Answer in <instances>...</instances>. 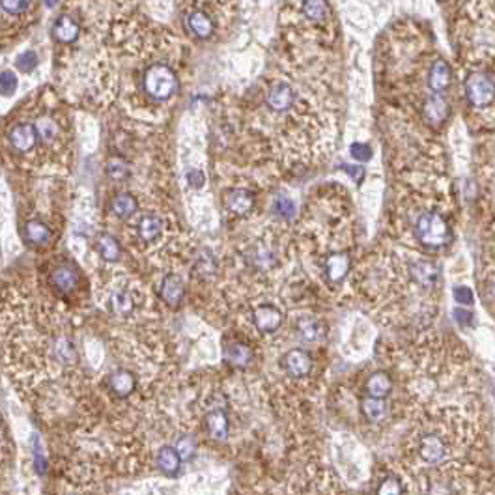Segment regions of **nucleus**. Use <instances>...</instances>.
<instances>
[{
    "instance_id": "nucleus-1",
    "label": "nucleus",
    "mask_w": 495,
    "mask_h": 495,
    "mask_svg": "<svg viewBox=\"0 0 495 495\" xmlns=\"http://www.w3.org/2000/svg\"><path fill=\"white\" fill-rule=\"evenodd\" d=\"M30 122L38 133V163H64L70 150V125L56 105L41 103L32 113Z\"/></svg>"
},
{
    "instance_id": "nucleus-2",
    "label": "nucleus",
    "mask_w": 495,
    "mask_h": 495,
    "mask_svg": "<svg viewBox=\"0 0 495 495\" xmlns=\"http://www.w3.org/2000/svg\"><path fill=\"white\" fill-rule=\"evenodd\" d=\"M146 103H167L178 92V75L167 62H152L140 73Z\"/></svg>"
},
{
    "instance_id": "nucleus-3",
    "label": "nucleus",
    "mask_w": 495,
    "mask_h": 495,
    "mask_svg": "<svg viewBox=\"0 0 495 495\" xmlns=\"http://www.w3.org/2000/svg\"><path fill=\"white\" fill-rule=\"evenodd\" d=\"M415 234L422 245L436 249L449 241L451 230H449V224L441 213L426 212L417 217Z\"/></svg>"
},
{
    "instance_id": "nucleus-4",
    "label": "nucleus",
    "mask_w": 495,
    "mask_h": 495,
    "mask_svg": "<svg viewBox=\"0 0 495 495\" xmlns=\"http://www.w3.org/2000/svg\"><path fill=\"white\" fill-rule=\"evenodd\" d=\"M185 28L191 32L193 38L197 40H209L215 30H217V23H215V15L209 10H206V6L200 0H191V6L184 14Z\"/></svg>"
},
{
    "instance_id": "nucleus-5",
    "label": "nucleus",
    "mask_w": 495,
    "mask_h": 495,
    "mask_svg": "<svg viewBox=\"0 0 495 495\" xmlns=\"http://www.w3.org/2000/svg\"><path fill=\"white\" fill-rule=\"evenodd\" d=\"M8 144L21 157H38V133L30 120H19L8 129ZM38 163V161H36Z\"/></svg>"
},
{
    "instance_id": "nucleus-6",
    "label": "nucleus",
    "mask_w": 495,
    "mask_h": 495,
    "mask_svg": "<svg viewBox=\"0 0 495 495\" xmlns=\"http://www.w3.org/2000/svg\"><path fill=\"white\" fill-rule=\"evenodd\" d=\"M466 95L473 107H488L495 101V79L488 73L475 71L466 80Z\"/></svg>"
},
{
    "instance_id": "nucleus-7",
    "label": "nucleus",
    "mask_w": 495,
    "mask_h": 495,
    "mask_svg": "<svg viewBox=\"0 0 495 495\" xmlns=\"http://www.w3.org/2000/svg\"><path fill=\"white\" fill-rule=\"evenodd\" d=\"M80 271L79 268L71 262H60L49 273V286L55 290L58 296H71L80 288Z\"/></svg>"
},
{
    "instance_id": "nucleus-8",
    "label": "nucleus",
    "mask_w": 495,
    "mask_h": 495,
    "mask_svg": "<svg viewBox=\"0 0 495 495\" xmlns=\"http://www.w3.org/2000/svg\"><path fill=\"white\" fill-rule=\"evenodd\" d=\"M80 34H83V26L80 21L71 15L70 11H64L56 17L55 25H53V38L56 43L60 45H75L79 43Z\"/></svg>"
},
{
    "instance_id": "nucleus-9",
    "label": "nucleus",
    "mask_w": 495,
    "mask_h": 495,
    "mask_svg": "<svg viewBox=\"0 0 495 495\" xmlns=\"http://www.w3.org/2000/svg\"><path fill=\"white\" fill-rule=\"evenodd\" d=\"M165 230H167V221L163 215H159L155 212L144 213L142 217L135 224V234L139 241L142 243H155L163 238Z\"/></svg>"
},
{
    "instance_id": "nucleus-10",
    "label": "nucleus",
    "mask_w": 495,
    "mask_h": 495,
    "mask_svg": "<svg viewBox=\"0 0 495 495\" xmlns=\"http://www.w3.org/2000/svg\"><path fill=\"white\" fill-rule=\"evenodd\" d=\"M159 296L163 299V303L169 308H179L184 305L185 299V284L184 278L176 275V273H169L165 275L159 286Z\"/></svg>"
},
{
    "instance_id": "nucleus-11",
    "label": "nucleus",
    "mask_w": 495,
    "mask_h": 495,
    "mask_svg": "<svg viewBox=\"0 0 495 495\" xmlns=\"http://www.w3.org/2000/svg\"><path fill=\"white\" fill-rule=\"evenodd\" d=\"M266 103L273 113H288L296 103V90L288 83H275L266 94Z\"/></svg>"
},
{
    "instance_id": "nucleus-12",
    "label": "nucleus",
    "mask_w": 495,
    "mask_h": 495,
    "mask_svg": "<svg viewBox=\"0 0 495 495\" xmlns=\"http://www.w3.org/2000/svg\"><path fill=\"white\" fill-rule=\"evenodd\" d=\"M253 322L258 331L271 335L283 325V312L275 305H258L253 311Z\"/></svg>"
},
{
    "instance_id": "nucleus-13",
    "label": "nucleus",
    "mask_w": 495,
    "mask_h": 495,
    "mask_svg": "<svg viewBox=\"0 0 495 495\" xmlns=\"http://www.w3.org/2000/svg\"><path fill=\"white\" fill-rule=\"evenodd\" d=\"M107 389L116 398H127L137 389V376L127 368H118V370L110 372L107 376Z\"/></svg>"
},
{
    "instance_id": "nucleus-14",
    "label": "nucleus",
    "mask_w": 495,
    "mask_h": 495,
    "mask_svg": "<svg viewBox=\"0 0 495 495\" xmlns=\"http://www.w3.org/2000/svg\"><path fill=\"white\" fill-rule=\"evenodd\" d=\"M283 367L288 372V376L292 377H305L311 374L312 370V357L311 353L305 350H290L286 355L283 357Z\"/></svg>"
},
{
    "instance_id": "nucleus-15",
    "label": "nucleus",
    "mask_w": 495,
    "mask_h": 495,
    "mask_svg": "<svg viewBox=\"0 0 495 495\" xmlns=\"http://www.w3.org/2000/svg\"><path fill=\"white\" fill-rule=\"evenodd\" d=\"M107 305H109V311L113 312L114 316L129 318L135 311V297L133 293H131V290H127V288L116 286L110 290Z\"/></svg>"
},
{
    "instance_id": "nucleus-16",
    "label": "nucleus",
    "mask_w": 495,
    "mask_h": 495,
    "mask_svg": "<svg viewBox=\"0 0 495 495\" xmlns=\"http://www.w3.org/2000/svg\"><path fill=\"white\" fill-rule=\"evenodd\" d=\"M25 239L36 249L49 247L53 241V228L47 223H43L41 219H28L25 223Z\"/></svg>"
},
{
    "instance_id": "nucleus-17",
    "label": "nucleus",
    "mask_w": 495,
    "mask_h": 495,
    "mask_svg": "<svg viewBox=\"0 0 495 495\" xmlns=\"http://www.w3.org/2000/svg\"><path fill=\"white\" fill-rule=\"evenodd\" d=\"M224 361L234 368H247L254 359L253 348L245 342L232 340L224 346Z\"/></svg>"
},
{
    "instance_id": "nucleus-18",
    "label": "nucleus",
    "mask_w": 495,
    "mask_h": 495,
    "mask_svg": "<svg viewBox=\"0 0 495 495\" xmlns=\"http://www.w3.org/2000/svg\"><path fill=\"white\" fill-rule=\"evenodd\" d=\"M182 464H184L182 456H179L178 451L170 445L161 447L157 451V454H155V466H157V469L161 471L165 476H169V479H174V476L179 475Z\"/></svg>"
},
{
    "instance_id": "nucleus-19",
    "label": "nucleus",
    "mask_w": 495,
    "mask_h": 495,
    "mask_svg": "<svg viewBox=\"0 0 495 495\" xmlns=\"http://www.w3.org/2000/svg\"><path fill=\"white\" fill-rule=\"evenodd\" d=\"M110 213L120 221H129L139 213V198L133 193H116L110 198Z\"/></svg>"
},
{
    "instance_id": "nucleus-20",
    "label": "nucleus",
    "mask_w": 495,
    "mask_h": 495,
    "mask_svg": "<svg viewBox=\"0 0 495 495\" xmlns=\"http://www.w3.org/2000/svg\"><path fill=\"white\" fill-rule=\"evenodd\" d=\"M224 206H226L228 212H232L234 215L243 217V215L253 212L254 197L249 193L247 189H232V191H228L226 197H224Z\"/></svg>"
},
{
    "instance_id": "nucleus-21",
    "label": "nucleus",
    "mask_w": 495,
    "mask_h": 495,
    "mask_svg": "<svg viewBox=\"0 0 495 495\" xmlns=\"http://www.w3.org/2000/svg\"><path fill=\"white\" fill-rule=\"evenodd\" d=\"M206 430L215 441H226L230 434V421L223 410H212L206 415Z\"/></svg>"
},
{
    "instance_id": "nucleus-22",
    "label": "nucleus",
    "mask_w": 495,
    "mask_h": 495,
    "mask_svg": "<svg viewBox=\"0 0 495 495\" xmlns=\"http://www.w3.org/2000/svg\"><path fill=\"white\" fill-rule=\"evenodd\" d=\"M419 454L424 462L428 464H437L445 458L447 454V445L445 441L441 439L436 434H430V436L422 437L421 449H419Z\"/></svg>"
},
{
    "instance_id": "nucleus-23",
    "label": "nucleus",
    "mask_w": 495,
    "mask_h": 495,
    "mask_svg": "<svg viewBox=\"0 0 495 495\" xmlns=\"http://www.w3.org/2000/svg\"><path fill=\"white\" fill-rule=\"evenodd\" d=\"M95 249H98L99 256L103 258L105 262L116 264L122 258V245L113 234L101 232L95 238Z\"/></svg>"
},
{
    "instance_id": "nucleus-24",
    "label": "nucleus",
    "mask_w": 495,
    "mask_h": 495,
    "mask_svg": "<svg viewBox=\"0 0 495 495\" xmlns=\"http://www.w3.org/2000/svg\"><path fill=\"white\" fill-rule=\"evenodd\" d=\"M410 273L417 284L426 288H432L437 281V268L432 262H428V260H415V262H411Z\"/></svg>"
},
{
    "instance_id": "nucleus-25",
    "label": "nucleus",
    "mask_w": 495,
    "mask_h": 495,
    "mask_svg": "<svg viewBox=\"0 0 495 495\" xmlns=\"http://www.w3.org/2000/svg\"><path fill=\"white\" fill-rule=\"evenodd\" d=\"M451 85V68L445 60H436L430 70V88L434 94H443Z\"/></svg>"
},
{
    "instance_id": "nucleus-26",
    "label": "nucleus",
    "mask_w": 495,
    "mask_h": 495,
    "mask_svg": "<svg viewBox=\"0 0 495 495\" xmlns=\"http://www.w3.org/2000/svg\"><path fill=\"white\" fill-rule=\"evenodd\" d=\"M348 269H350V256L348 254L337 253L327 258L325 275L329 283H340L342 278L346 277Z\"/></svg>"
},
{
    "instance_id": "nucleus-27",
    "label": "nucleus",
    "mask_w": 495,
    "mask_h": 495,
    "mask_svg": "<svg viewBox=\"0 0 495 495\" xmlns=\"http://www.w3.org/2000/svg\"><path fill=\"white\" fill-rule=\"evenodd\" d=\"M391 389H392V382L387 372H374V374H372V376L367 380V392L368 396H372V398H380V400H383V398L389 396Z\"/></svg>"
},
{
    "instance_id": "nucleus-28",
    "label": "nucleus",
    "mask_w": 495,
    "mask_h": 495,
    "mask_svg": "<svg viewBox=\"0 0 495 495\" xmlns=\"http://www.w3.org/2000/svg\"><path fill=\"white\" fill-rule=\"evenodd\" d=\"M424 114L426 120H428L430 124H441V122L449 116V105H447L445 99L441 98V94H434L428 99V103H426Z\"/></svg>"
},
{
    "instance_id": "nucleus-29",
    "label": "nucleus",
    "mask_w": 495,
    "mask_h": 495,
    "mask_svg": "<svg viewBox=\"0 0 495 495\" xmlns=\"http://www.w3.org/2000/svg\"><path fill=\"white\" fill-rule=\"evenodd\" d=\"M277 262V256H275V251L264 243H258L254 245L253 251H251V264H253L256 269H271Z\"/></svg>"
},
{
    "instance_id": "nucleus-30",
    "label": "nucleus",
    "mask_w": 495,
    "mask_h": 495,
    "mask_svg": "<svg viewBox=\"0 0 495 495\" xmlns=\"http://www.w3.org/2000/svg\"><path fill=\"white\" fill-rule=\"evenodd\" d=\"M297 333H299V337L303 338V340L307 342H316L322 338L323 335V327L322 323L318 322L316 318H301L299 322H297Z\"/></svg>"
},
{
    "instance_id": "nucleus-31",
    "label": "nucleus",
    "mask_w": 495,
    "mask_h": 495,
    "mask_svg": "<svg viewBox=\"0 0 495 495\" xmlns=\"http://www.w3.org/2000/svg\"><path fill=\"white\" fill-rule=\"evenodd\" d=\"M361 407H363V413H365V417H367L370 422H380L387 417L385 402L380 400V398H372V396H368V398H365V400H363Z\"/></svg>"
},
{
    "instance_id": "nucleus-32",
    "label": "nucleus",
    "mask_w": 495,
    "mask_h": 495,
    "mask_svg": "<svg viewBox=\"0 0 495 495\" xmlns=\"http://www.w3.org/2000/svg\"><path fill=\"white\" fill-rule=\"evenodd\" d=\"M55 355L60 363L64 365H75L77 363V350H75V344L68 337H60L55 342Z\"/></svg>"
},
{
    "instance_id": "nucleus-33",
    "label": "nucleus",
    "mask_w": 495,
    "mask_h": 495,
    "mask_svg": "<svg viewBox=\"0 0 495 495\" xmlns=\"http://www.w3.org/2000/svg\"><path fill=\"white\" fill-rule=\"evenodd\" d=\"M303 14H305L307 19L314 21V23H322L329 15L327 0H305L303 2Z\"/></svg>"
},
{
    "instance_id": "nucleus-34",
    "label": "nucleus",
    "mask_w": 495,
    "mask_h": 495,
    "mask_svg": "<svg viewBox=\"0 0 495 495\" xmlns=\"http://www.w3.org/2000/svg\"><path fill=\"white\" fill-rule=\"evenodd\" d=\"M129 174H131V167H129L127 159L120 157V155H114V157L109 159V163H107V176L110 179L122 182V179L129 178Z\"/></svg>"
},
{
    "instance_id": "nucleus-35",
    "label": "nucleus",
    "mask_w": 495,
    "mask_h": 495,
    "mask_svg": "<svg viewBox=\"0 0 495 495\" xmlns=\"http://www.w3.org/2000/svg\"><path fill=\"white\" fill-rule=\"evenodd\" d=\"M30 449H32V458H34V466L38 475L43 476L47 473V456H45V449L43 443H41L40 436L34 434L32 436V441H30Z\"/></svg>"
},
{
    "instance_id": "nucleus-36",
    "label": "nucleus",
    "mask_w": 495,
    "mask_h": 495,
    "mask_svg": "<svg viewBox=\"0 0 495 495\" xmlns=\"http://www.w3.org/2000/svg\"><path fill=\"white\" fill-rule=\"evenodd\" d=\"M174 449H176V451H178V454L182 456V460L189 462L194 456V452H197V441H194V437H191V436L179 437L178 443H176V447H174Z\"/></svg>"
},
{
    "instance_id": "nucleus-37",
    "label": "nucleus",
    "mask_w": 495,
    "mask_h": 495,
    "mask_svg": "<svg viewBox=\"0 0 495 495\" xmlns=\"http://www.w3.org/2000/svg\"><path fill=\"white\" fill-rule=\"evenodd\" d=\"M197 271H198V275H202V277L213 275V273L217 271V264H215V258L204 251V253L200 254V258L197 260Z\"/></svg>"
},
{
    "instance_id": "nucleus-38",
    "label": "nucleus",
    "mask_w": 495,
    "mask_h": 495,
    "mask_svg": "<svg viewBox=\"0 0 495 495\" xmlns=\"http://www.w3.org/2000/svg\"><path fill=\"white\" fill-rule=\"evenodd\" d=\"M273 209H275L278 217L283 219H292L293 213H296V206H293V202L288 197H278L275 200V204H273Z\"/></svg>"
},
{
    "instance_id": "nucleus-39",
    "label": "nucleus",
    "mask_w": 495,
    "mask_h": 495,
    "mask_svg": "<svg viewBox=\"0 0 495 495\" xmlns=\"http://www.w3.org/2000/svg\"><path fill=\"white\" fill-rule=\"evenodd\" d=\"M36 66H38V56H36L34 51H26L17 58V70L23 71V73L34 71Z\"/></svg>"
},
{
    "instance_id": "nucleus-40",
    "label": "nucleus",
    "mask_w": 495,
    "mask_h": 495,
    "mask_svg": "<svg viewBox=\"0 0 495 495\" xmlns=\"http://www.w3.org/2000/svg\"><path fill=\"white\" fill-rule=\"evenodd\" d=\"M377 495H402V484L395 476H387L377 488Z\"/></svg>"
},
{
    "instance_id": "nucleus-41",
    "label": "nucleus",
    "mask_w": 495,
    "mask_h": 495,
    "mask_svg": "<svg viewBox=\"0 0 495 495\" xmlns=\"http://www.w3.org/2000/svg\"><path fill=\"white\" fill-rule=\"evenodd\" d=\"M15 86H17V77H15L14 71H2L0 73V92L10 95L15 92Z\"/></svg>"
},
{
    "instance_id": "nucleus-42",
    "label": "nucleus",
    "mask_w": 495,
    "mask_h": 495,
    "mask_svg": "<svg viewBox=\"0 0 495 495\" xmlns=\"http://www.w3.org/2000/svg\"><path fill=\"white\" fill-rule=\"evenodd\" d=\"M452 296H454V301L460 303L462 307L473 305V301H475L473 290H471V288H467V286H456L454 292H452Z\"/></svg>"
},
{
    "instance_id": "nucleus-43",
    "label": "nucleus",
    "mask_w": 495,
    "mask_h": 495,
    "mask_svg": "<svg viewBox=\"0 0 495 495\" xmlns=\"http://www.w3.org/2000/svg\"><path fill=\"white\" fill-rule=\"evenodd\" d=\"M456 316V320L462 323V325H471V322H473V314L467 311H464V308H456L454 312H452Z\"/></svg>"
},
{
    "instance_id": "nucleus-44",
    "label": "nucleus",
    "mask_w": 495,
    "mask_h": 495,
    "mask_svg": "<svg viewBox=\"0 0 495 495\" xmlns=\"http://www.w3.org/2000/svg\"><path fill=\"white\" fill-rule=\"evenodd\" d=\"M189 184H191V187L194 189L202 187L204 174L200 172V170H191V172H189Z\"/></svg>"
},
{
    "instance_id": "nucleus-45",
    "label": "nucleus",
    "mask_w": 495,
    "mask_h": 495,
    "mask_svg": "<svg viewBox=\"0 0 495 495\" xmlns=\"http://www.w3.org/2000/svg\"><path fill=\"white\" fill-rule=\"evenodd\" d=\"M451 488L447 484H443V482H436V484L432 486L430 491H428V495H451Z\"/></svg>"
},
{
    "instance_id": "nucleus-46",
    "label": "nucleus",
    "mask_w": 495,
    "mask_h": 495,
    "mask_svg": "<svg viewBox=\"0 0 495 495\" xmlns=\"http://www.w3.org/2000/svg\"><path fill=\"white\" fill-rule=\"evenodd\" d=\"M352 155L355 159H359V161H367V159L370 157V150H368L367 146H363V150H359V146H353Z\"/></svg>"
},
{
    "instance_id": "nucleus-47",
    "label": "nucleus",
    "mask_w": 495,
    "mask_h": 495,
    "mask_svg": "<svg viewBox=\"0 0 495 495\" xmlns=\"http://www.w3.org/2000/svg\"><path fill=\"white\" fill-rule=\"evenodd\" d=\"M4 441V430H2V426H0V443Z\"/></svg>"
},
{
    "instance_id": "nucleus-48",
    "label": "nucleus",
    "mask_w": 495,
    "mask_h": 495,
    "mask_svg": "<svg viewBox=\"0 0 495 495\" xmlns=\"http://www.w3.org/2000/svg\"><path fill=\"white\" fill-rule=\"evenodd\" d=\"M55 2H56V0H47V4H49V6H53V4H55Z\"/></svg>"
}]
</instances>
